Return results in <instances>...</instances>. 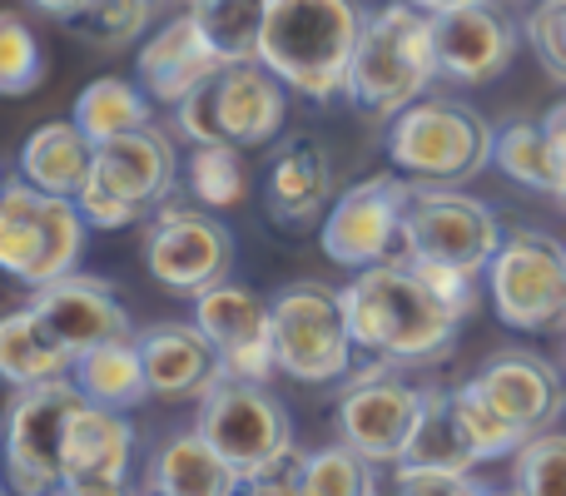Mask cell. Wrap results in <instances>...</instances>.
I'll use <instances>...</instances> for the list:
<instances>
[{"mask_svg":"<svg viewBox=\"0 0 566 496\" xmlns=\"http://www.w3.org/2000/svg\"><path fill=\"white\" fill-rule=\"evenodd\" d=\"M0 378L10 388H40V382H60L75 378V358L60 348L45 333V323L35 318V308H15L0 323Z\"/></svg>","mask_w":566,"mask_h":496,"instance_id":"cell-26","label":"cell"},{"mask_svg":"<svg viewBox=\"0 0 566 496\" xmlns=\"http://www.w3.org/2000/svg\"><path fill=\"white\" fill-rule=\"evenodd\" d=\"M452 402H458V418H462V428H468V437H472V447H478L482 462L512 457V452L527 442V432H522L517 422L502 418V412L478 392V382H472V378L452 388Z\"/></svg>","mask_w":566,"mask_h":496,"instance_id":"cell-37","label":"cell"},{"mask_svg":"<svg viewBox=\"0 0 566 496\" xmlns=\"http://www.w3.org/2000/svg\"><path fill=\"white\" fill-rule=\"evenodd\" d=\"M412 467H432V472H462L472 477L478 467V447H472L468 428L458 418V402H452V388H428V402H422V422L412 432V447L408 457Z\"/></svg>","mask_w":566,"mask_h":496,"instance_id":"cell-29","label":"cell"},{"mask_svg":"<svg viewBox=\"0 0 566 496\" xmlns=\"http://www.w3.org/2000/svg\"><path fill=\"white\" fill-rule=\"evenodd\" d=\"M472 477L462 472H432V467H412V462H398L388 467V487L382 496H468Z\"/></svg>","mask_w":566,"mask_h":496,"instance_id":"cell-39","label":"cell"},{"mask_svg":"<svg viewBox=\"0 0 566 496\" xmlns=\"http://www.w3.org/2000/svg\"><path fill=\"white\" fill-rule=\"evenodd\" d=\"M179 184H185V165L175 155L169 129L145 125L95 145V175L80 189L75 204L90 229L119 234V229L149 224L159 209L175 204Z\"/></svg>","mask_w":566,"mask_h":496,"instance_id":"cell-4","label":"cell"},{"mask_svg":"<svg viewBox=\"0 0 566 496\" xmlns=\"http://www.w3.org/2000/svg\"><path fill=\"white\" fill-rule=\"evenodd\" d=\"M512 492L566 496V428H542L512 452Z\"/></svg>","mask_w":566,"mask_h":496,"instance_id":"cell-35","label":"cell"},{"mask_svg":"<svg viewBox=\"0 0 566 496\" xmlns=\"http://www.w3.org/2000/svg\"><path fill=\"white\" fill-rule=\"evenodd\" d=\"M412 268L428 278V288L438 293L442 303H448L458 318H468L472 308H478V278L482 273H468V268H438V263H412Z\"/></svg>","mask_w":566,"mask_h":496,"instance_id":"cell-40","label":"cell"},{"mask_svg":"<svg viewBox=\"0 0 566 496\" xmlns=\"http://www.w3.org/2000/svg\"><path fill=\"white\" fill-rule=\"evenodd\" d=\"M75 388L90 402L115 412H135L145 398H155L145 358H139V338H115V342H99L95 352H85L75 362Z\"/></svg>","mask_w":566,"mask_h":496,"instance_id":"cell-27","label":"cell"},{"mask_svg":"<svg viewBox=\"0 0 566 496\" xmlns=\"http://www.w3.org/2000/svg\"><path fill=\"white\" fill-rule=\"evenodd\" d=\"M15 175L30 179L35 189H45V194L80 199V189L95 175V145H90V135L75 119H45L20 145Z\"/></svg>","mask_w":566,"mask_h":496,"instance_id":"cell-25","label":"cell"},{"mask_svg":"<svg viewBox=\"0 0 566 496\" xmlns=\"http://www.w3.org/2000/svg\"><path fill=\"white\" fill-rule=\"evenodd\" d=\"M244 496H308V487L298 482V467L279 472V477H264V482H249Z\"/></svg>","mask_w":566,"mask_h":496,"instance_id":"cell-42","label":"cell"},{"mask_svg":"<svg viewBox=\"0 0 566 496\" xmlns=\"http://www.w3.org/2000/svg\"><path fill=\"white\" fill-rule=\"evenodd\" d=\"M65 482H129L135 467V422L115 408H99L85 398V408L70 418L65 432Z\"/></svg>","mask_w":566,"mask_h":496,"instance_id":"cell-24","label":"cell"},{"mask_svg":"<svg viewBox=\"0 0 566 496\" xmlns=\"http://www.w3.org/2000/svg\"><path fill=\"white\" fill-rule=\"evenodd\" d=\"M482 283H488L492 313L507 328L542 333L552 323H566V244L542 229H517L502 239Z\"/></svg>","mask_w":566,"mask_h":496,"instance_id":"cell-11","label":"cell"},{"mask_svg":"<svg viewBox=\"0 0 566 496\" xmlns=\"http://www.w3.org/2000/svg\"><path fill=\"white\" fill-rule=\"evenodd\" d=\"M90 224L75 199H60L35 189L30 179H6L0 189V268L25 288L65 278L80 268Z\"/></svg>","mask_w":566,"mask_h":496,"instance_id":"cell-7","label":"cell"},{"mask_svg":"<svg viewBox=\"0 0 566 496\" xmlns=\"http://www.w3.org/2000/svg\"><path fill=\"white\" fill-rule=\"evenodd\" d=\"M219 70H224V55L209 45V35L199 30V20L189 10L165 20L135 50V80L145 85V95L155 105H169V109L185 105L195 89H205Z\"/></svg>","mask_w":566,"mask_h":496,"instance_id":"cell-19","label":"cell"},{"mask_svg":"<svg viewBox=\"0 0 566 496\" xmlns=\"http://www.w3.org/2000/svg\"><path fill=\"white\" fill-rule=\"evenodd\" d=\"M249 482L199 428L159 442L145 467V496H244Z\"/></svg>","mask_w":566,"mask_h":496,"instance_id":"cell-23","label":"cell"},{"mask_svg":"<svg viewBox=\"0 0 566 496\" xmlns=\"http://www.w3.org/2000/svg\"><path fill=\"white\" fill-rule=\"evenodd\" d=\"M478 392L502 412L507 422H517L522 432H542V428H557L562 408H566V388H562V372L552 368L542 352L527 348H502L472 372Z\"/></svg>","mask_w":566,"mask_h":496,"instance_id":"cell-20","label":"cell"},{"mask_svg":"<svg viewBox=\"0 0 566 496\" xmlns=\"http://www.w3.org/2000/svg\"><path fill=\"white\" fill-rule=\"evenodd\" d=\"M155 6H159V0H155Z\"/></svg>","mask_w":566,"mask_h":496,"instance_id":"cell-49","label":"cell"},{"mask_svg":"<svg viewBox=\"0 0 566 496\" xmlns=\"http://www.w3.org/2000/svg\"><path fill=\"white\" fill-rule=\"evenodd\" d=\"M289 119V85L264 60L224 65L205 89L175 105V129L189 145H239L259 149L274 145Z\"/></svg>","mask_w":566,"mask_h":496,"instance_id":"cell-6","label":"cell"},{"mask_svg":"<svg viewBox=\"0 0 566 496\" xmlns=\"http://www.w3.org/2000/svg\"><path fill=\"white\" fill-rule=\"evenodd\" d=\"M497 149V125L452 95H428L388 119L382 155L412 184H462L482 175Z\"/></svg>","mask_w":566,"mask_h":496,"instance_id":"cell-5","label":"cell"},{"mask_svg":"<svg viewBox=\"0 0 566 496\" xmlns=\"http://www.w3.org/2000/svg\"><path fill=\"white\" fill-rule=\"evenodd\" d=\"M522 35L537 50L542 70H547L557 85H566V0H537V6L522 15Z\"/></svg>","mask_w":566,"mask_h":496,"instance_id":"cell-38","label":"cell"},{"mask_svg":"<svg viewBox=\"0 0 566 496\" xmlns=\"http://www.w3.org/2000/svg\"><path fill=\"white\" fill-rule=\"evenodd\" d=\"M50 496H145V492H129V482H65Z\"/></svg>","mask_w":566,"mask_h":496,"instance_id":"cell-43","label":"cell"},{"mask_svg":"<svg viewBox=\"0 0 566 496\" xmlns=\"http://www.w3.org/2000/svg\"><path fill=\"white\" fill-rule=\"evenodd\" d=\"M438 80V25H432L428 10H418L412 0H388V6L363 15L348 89H343L363 115L388 125L408 105L428 99Z\"/></svg>","mask_w":566,"mask_h":496,"instance_id":"cell-2","label":"cell"},{"mask_svg":"<svg viewBox=\"0 0 566 496\" xmlns=\"http://www.w3.org/2000/svg\"><path fill=\"white\" fill-rule=\"evenodd\" d=\"M189 15L199 20V30L209 35V45L224 55V65L259 60L269 0H189Z\"/></svg>","mask_w":566,"mask_h":496,"instance_id":"cell-31","label":"cell"},{"mask_svg":"<svg viewBox=\"0 0 566 496\" xmlns=\"http://www.w3.org/2000/svg\"><path fill=\"white\" fill-rule=\"evenodd\" d=\"M50 75L45 50H40V35L25 25L20 10H6L0 15V95L25 99L30 89H40V80Z\"/></svg>","mask_w":566,"mask_h":496,"instance_id":"cell-36","label":"cell"},{"mask_svg":"<svg viewBox=\"0 0 566 496\" xmlns=\"http://www.w3.org/2000/svg\"><path fill=\"white\" fill-rule=\"evenodd\" d=\"M422 402H428V388L408 382L392 362H373V368L353 372L343 388L338 437L353 452H363L373 467H398L422 422Z\"/></svg>","mask_w":566,"mask_h":496,"instance_id":"cell-13","label":"cell"},{"mask_svg":"<svg viewBox=\"0 0 566 496\" xmlns=\"http://www.w3.org/2000/svg\"><path fill=\"white\" fill-rule=\"evenodd\" d=\"M363 15L353 0H269L259 60L303 99H333L348 89Z\"/></svg>","mask_w":566,"mask_h":496,"instance_id":"cell-3","label":"cell"},{"mask_svg":"<svg viewBox=\"0 0 566 496\" xmlns=\"http://www.w3.org/2000/svg\"><path fill=\"white\" fill-rule=\"evenodd\" d=\"M145 268L165 293L199 298L234 268V234L199 204H169L145 224Z\"/></svg>","mask_w":566,"mask_h":496,"instance_id":"cell-14","label":"cell"},{"mask_svg":"<svg viewBox=\"0 0 566 496\" xmlns=\"http://www.w3.org/2000/svg\"><path fill=\"white\" fill-rule=\"evenodd\" d=\"M532 6H537V0H532Z\"/></svg>","mask_w":566,"mask_h":496,"instance_id":"cell-48","label":"cell"},{"mask_svg":"<svg viewBox=\"0 0 566 496\" xmlns=\"http://www.w3.org/2000/svg\"><path fill=\"white\" fill-rule=\"evenodd\" d=\"M562 209H566V184H562Z\"/></svg>","mask_w":566,"mask_h":496,"instance_id":"cell-47","label":"cell"},{"mask_svg":"<svg viewBox=\"0 0 566 496\" xmlns=\"http://www.w3.org/2000/svg\"><path fill=\"white\" fill-rule=\"evenodd\" d=\"M542 129H547V145H552V165H557V175L566 184V99H557L552 109H542Z\"/></svg>","mask_w":566,"mask_h":496,"instance_id":"cell-41","label":"cell"},{"mask_svg":"<svg viewBox=\"0 0 566 496\" xmlns=\"http://www.w3.org/2000/svg\"><path fill=\"white\" fill-rule=\"evenodd\" d=\"M492 165L512 179V184L532 189V194H562V175L552 165V145L542 119H507L497 125V149H492Z\"/></svg>","mask_w":566,"mask_h":496,"instance_id":"cell-30","label":"cell"},{"mask_svg":"<svg viewBox=\"0 0 566 496\" xmlns=\"http://www.w3.org/2000/svg\"><path fill=\"white\" fill-rule=\"evenodd\" d=\"M195 323L205 328V338L214 342L224 378L244 382H269L279 372L274 352V298H259L254 288L224 278L219 288L195 298Z\"/></svg>","mask_w":566,"mask_h":496,"instance_id":"cell-16","label":"cell"},{"mask_svg":"<svg viewBox=\"0 0 566 496\" xmlns=\"http://www.w3.org/2000/svg\"><path fill=\"white\" fill-rule=\"evenodd\" d=\"M135 338L149 372V392L159 402H199L224 378V362L199 323H149Z\"/></svg>","mask_w":566,"mask_h":496,"instance_id":"cell-22","label":"cell"},{"mask_svg":"<svg viewBox=\"0 0 566 496\" xmlns=\"http://www.w3.org/2000/svg\"><path fill=\"white\" fill-rule=\"evenodd\" d=\"M333 199V155L318 145V139L298 135V139H283L279 155L269 159V175H264V204L269 219L279 229H313L328 219Z\"/></svg>","mask_w":566,"mask_h":496,"instance_id":"cell-21","label":"cell"},{"mask_svg":"<svg viewBox=\"0 0 566 496\" xmlns=\"http://www.w3.org/2000/svg\"><path fill=\"white\" fill-rule=\"evenodd\" d=\"M85 408V392L75 378L20 388L10 402V432H6V482L10 496H50L65 487V432L70 418Z\"/></svg>","mask_w":566,"mask_h":496,"instance_id":"cell-12","label":"cell"},{"mask_svg":"<svg viewBox=\"0 0 566 496\" xmlns=\"http://www.w3.org/2000/svg\"><path fill=\"white\" fill-rule=\"evenodd\" d=\"M70 119L90 135V145H105V139H119V135H129V129L155 125V99L145 95L139 80L99 75L75 95V115Z\"/></svg>","mask_w":566,"mask_h":496,"instance_id":"cell-28","label":"cell"},{"mask_svg":"<svg viewBox=\"0 0 566 496\" xmlns=\"http://www.w3.org/2000/svg\"><path fill=\"white\" fill-rule=\"evenodd\" d=\"M30 308L35 318L45 323V333L70 352V358H85L95 352L99 342H115V338H135L129 328V313L125 303L115 298L105 278L95 273H65V278L45 283V288H30Z\"/></svg>","mask_w":566,"mask_h":496,"instance_id":"cell-17","label":"cell"},{"mask_svg":"<svg viewBox=\"0 0 566 496\" xmlns=\"http://www.w3.org/2000/svg\"><path fill=\"white\" fill-rule=\"evenodd\" d=\"M185 189L199 209H239L249 199V169L239 145H195L185 159Z\"/></svg>","mask_w":566,"mask_h":496,"instance_id":"cell-32","label":"cell"},{"mask_svg":"<svg viewBox=\"0 0 566 496\" xmlns=\"http://www.w3.org/2000/svg\"><path fill=\"white\" fill-rule=\"evenodd\" d=\"M274 352L279 372L293 382H323L353 378V328L343 313V288H328L318 278H298L279 288L274 298Z\"/></svg>","mask_w":566,"mask_h":496,"instance_id":"cell-9","label":"cell"},{"mask_svg":"<svg viewBox=\"0 0 566 496\" xmlns=\"http://www.w3.org/2000/svg\"><path fill=\"white\" fill-rule=\"evenodd\" d=\"M149 20H155V0H90L75 20H65V30L95 50H125L145 40Z\"/></svg>","mask_w":566,"mask_h":496,"instance_id":"cell-34","label":"cell"},{"mask_svg":"<svg viewBox=\"0 0 566 496\" xmlns=\"http://www.w3.org/2000/svg\"><path fill=\"white\" fill-rule=\"evenodd\" d=\"M468 496H517V492H512V487H507V492H497V487H482V482H472V492H468Z\"/></svg>","mask_w":566,"mask_h":496,"instance_id":"cell-46","label":"cell"},{"mask_svg":"<svg viewBox=\"0 0 566 496\" xmlns=\"http://www.w3.org/2000/svg\"><path fill=\"white\" fill-rule=\"evenodd\" d=\"M195 428L224 452V462L244 482H264V477H279V472L298 467L289 408H283L264 382L219 378L214 388L199 398Z\"/></svg>","mask_w":566,"mask_h":496,"instance_id":"cell-8","label":"cell"},{"mask_svg":"<svg viewBox=\"0 0 566 496\" xmlns=\"http://www.w3.org/2000/svg\"><path fill=\"white\" fill-rule=\"evenodd\" d=\"M432 25H438V70L452 85H492L517 55V20L502 0H478L432 15Z\"/></svg>","mask_w":566,"mask_h":496,"instance_id":"cell-18","label":"cell"},{"mask_svg":"<svg viewBox=\"0 0 566 496\" xmlns=\"http://www.w3.org/2000/svg\"><path fill=\"white\" fill-rule=\"evenodd\" d=\"M343 313L358 352L392 368H422L452 352L462 318L428 288L408 258H388L358 268L343 283Z\"/></svg>","mask_w":566,"mask_h":496,"instance_id":"cell-1","label":"cell"},{"mask_svg":"<svg viewBox=\"0 0 566 496\" xmlns=\"http://www.w3.org/2000/svg\"><path fill=\"white\" fill-rule=\"evenodd\" d=\"M412 199V179L373 175L333 199L328 219L318 224V244L338 268L358 273L402 253V214Z\"/></svg>","mask_w":566,"mask_h":496,"instance_id":"cell-15","label":"cell"},{"mask_svg":"<svg viewBox=\"0 0 566 496\" xmlns=\"http://www.w3.org/2000/svg\"><path fill=\"white\" fill-rule=\"evenodd\" d=\"M502 224L482 199L452 184H412L408 214H402V253L408 263H438V268H468L488 278L502 249Z\"/></svg>","mask_w":566,"mask_h":496,"instance_id":"cell-10","label":"cell"},{"mask_svg":"<svg viewBox=\"0 0 566 496\" xmlns=\"http://www.w3.org/2000/svg\"><path fill=\"white\" fill-rule=\"evenodd\" d=\"M30 10H40V15H50V20H60V25H65V20H75L80 10L90 6V0H25Z\"/></svg>","mask_w":566,"mask_h":496,"instance_id":"cell-44","label":"cell"},{"mask_svg":"<svg viewBox=\"0 0 566 496\" xmlns=\"http://www.w3.org/2000/svg\"><path fill=\"white\" fill-rule=\"evenodd\" d=\"M418 10H428V15H448V10H462V6H478V0H412Z\"/></svg>","mask_w":566,"mask_h":496,"instance_id":"cell-45","label":"cell"},{"mask_svg":"<svg viewBox=\"0 0 566 496\" xmlns=\"http://www.w3.org/2000/svg\"><path fill=\"white\" fill-rule=\"evenodd\" d=\"M298 482L308 487V496H382L373 462L363 452H353L348 442L298 452Z\"/></svg>","mask_w":566,"mask_h":496,"instance_id":"cell-33","label":"cell"}]
</instances>
